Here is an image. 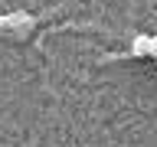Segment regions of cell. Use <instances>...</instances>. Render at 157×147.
<instances>
[{"label":"cell","instance_id":"2","mask_svg":"<svg viewBox=\"0 0 157 147\" xmlns=\"http://www.w3.org/2000/svg\"><path fill=\"white\" fill-rule=\"evenodd\" d=\"M147 56L157 59V36H151V49H147Z\"/></svg>","mask_w":157,"mask_h":147},{"label":"cell","instance_id":"1","mask_svg":"<svg viewBox=\"0 0 157 147\" xmlns=\"http://www.w3.org/2000/svg\"><path fill=\"white\" fill-rule=\"evenodd\" d=\"M147 49H151V36H147V33H137V36L131 39V56L147 59Z\"/></svg>","mask_w":157,"mask_h":147}]
</instances>
